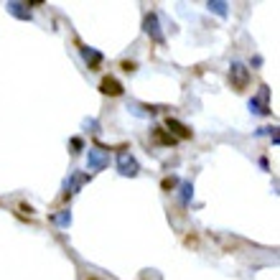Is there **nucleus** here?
Masks as SVG:
<instances>
[{
  "label": "nucleus",
  "instance_id": "1",
  "mask_svg": "<svg viewBox=\"0 0 280 280\" xmlns=\"http://www.w3.org/2000/svg\"><path fill=\"white\" fill-rule=\"evenodd\" d=\"M117 171H120L123 176H130V178H133V176H138V171H140L138 161H135L130 153L123 150V153H117Z\"/></svg>",
  "mask_w": 280,
  "mask_h": 280
},
{
  "label": "nucleus",
  "instance_id": "2",
  "mask_svg": "<svg viewBox=\"0 0 280 280\" xmlns=\"http://www.w3.org/2000/svg\"><path fill=\"white\" fill-rule=\"evenodd\" d=\"M229 79H232V87L237 89V92H242L245 87H247V82H250V71L245 69L242 64H232V69H229Z\"/></svg>",
  "mask_w": 280,
  "mask_h": 280
},
{
  "label": "nucleus",
  "instance_id": "3",
  "mask_svg": "<svg viewBox=\"0 0 280 280\" xmlns=\"http://www.w3.org/2000/svg\"><path fill=\"white\" fill-rule=\"evenodd\" d=\"M143 28H145V33H148L153 41H158V44H163V41H166V36L161 33V26H158V15H155V13H148V15H145Z\"/></svg>",
  "mask_w": 280,
  "mask_h": 280
},
{
  "label": "nucleus",
  "instance_id": "4",
  "mask_svg": "<svg viewBox=\"0 0 280 280\" xmlns=\"http://www.w3.org/2000/svg\"><path fill=\"white\" fill-rule=\"evenodd\" d=\"M87 163H89V171H102L110 166V155L105 150H97V148H89V155H87Z\"/></svg>",
  "mask_w": 280,
  "mask_h": 280
},
{
  "label": "nucleus",
  "instance_id": "5",
  "mask_svg": "<svg viewBox=\"0 0 280 280\" xmlns=\"http://www.w3.org/2000/svg\"><path fill=\"white\" fill-rule=\"evenodd\" d=\"M250 110L255 115H268L270 107H268V87H260V92L250 99Z\"/></svg>",
  "mask_w": 280,
  "mask_h": 280
},
{
  "label": "nucleus",
  "instance_id": "6",
  "mask_svg": "<svg viewBox=\"0 0 280 280\" xmlns=\"http://www.w3.org/2000/svg\"><path fill=\"white\" fill-rule=\"evenodd\" d=\"M99 92L107 94V97H120V94H123V84H120L117 79H112V76H105V79L99 82Z\"/></svg>",
  "mask_w": 280,
  "mask_h": 280
},
{
  "label": "nucleus",
  "instance_id": "7",
  "mask_svg": "<svg viewBox=\"0 0 280 280\" xmlns=\"http://www.w3.org/2000/svg\"><path fill=\"white\" fill-rule=\"evenodd\" d=\"M166 125H168V130H171V135H173V138L178 140V138H191V130H189V128H186V125H184V123H178V120H173V117H168V120H166Z\"/></svg>",
  "mask_w": 280,
  "mask_h": 280
},
{
  "label": "nucleus",
  "instance_id": "8",
  "mask_svg": "<svg viewBox=\"0 0 280 280\" xmlns=\"http://www.w3.org/2000/svg\"><path fill=\"white\" fill-rule=\"evenodd\" d=\"M28 3H8V13H13L21 21H31V10H26Z\"/></svg>",
  "mask_w": 280,
  "mask_h": 280
},
{
  "label": "nucleus",
  "instance_id": "9",
  "mask_svg": "<svg viewBox=\"0 0 280 280\" xmlns=\"http://www.w3.org/2000/svg\"><path fill=\"white\" fill-rule=\"evenodd\" d=\"M87 181H89V176H87V173H71V178H67V189H69V194L79 191Z\"/></svg>",
  "mask_w": 280,
  "mask_h": 280
},
{
  "label": "nucleus",
  "instance_id": "10",
  "mask_svg": "<svg viewBox=\"0 0 280 280\" xmlns=\"http://www.w3.org/2000/svg\"><path fill=\"white\" fill-rule=\"evenodd\" d=\"M153 140H155V143H161V145H168V148H171V145H176V138H173L171 133H166L163 128H155V130H153Z\"/></svg>",
  "mask_w": 280,
  "mask_h": 280
},
{
  "label": "nucleus",
  "instance_id": "11",
  "mask_svg": "<svg viewBox=\"0 0 280 280\" xmlns=\"http://www.w3.org/2000/svg\"><path fill=\"white\" fill-rule=\"evenodd\" d=\"M82 56L87 59L89 69H97V67H99V62H102V54H99V51H94V49H82Z\"/></svg>",
  "mask_w": 280,
  "mask_h": 280
},
{
  "label": "nucleus",
  "instance_id": "12",
  "mask_svg": "<svg viewBox=\"0 0 280 280\" xmlns=\"http://www.w3.org/2000/svg\"><path fill=\"white\" fill-rule=\"evenodd\" d=\"M51 222H56L59 227H69V224H71L69 209H64V211H59V214H54V216H51Z\"/></svg>",
  "mask_w": 280,
  "mask_h": 280
},
{
  "label": "nucleus",
  "instance_id": "13",
  "mask_svg": "<svg viewBox=\"0 0 280 280\" xmlns=\"http://www.w3.org/2000/svg\"><path fill=\"white\" fill-rule=\"evenodd\" d=\"M207 8H209V10H214L216 15H222V18L227 15V3H222V0H214V3H209Z\"/></svg>",
  "mask_w": 280,
  "mask_h": 280
},
{
  "label": "nucleus",
  "instance_id": "14",
  "mask_svg": "<svg viewBox=\"0 0 280 280\" xmlns=\"http://www.w3.org/2000/svg\"><path fill=\"white\" fill-rule=\"evenodd\" d=\"M181 191H184V194H181V202H184V204H189V202H191V194H194V189H191V184L186 181V184L181 186Z\"/></svg>",
  "mask_w": 280,
  "mask_h": 280
},
{
  "label": "nucleus",
  "instance_id": "15",
  "mask_svg": "<svg viewBox=\"0 0 280 280\" xmlns=\"http://www.w3.org/2000/svg\"><path fill=\"white\" fill-rule=\"evenodd\" d=\"M176 184H178V178H173V176H168V178H163V184H161V189H163V191H171V189H173Z\"/></svg>",
  "mask_w": 280,
  "mask_h": 280
},
{
  "label": "nucleus",
  "instance_id": "16",
  "mask_svg": "<svg viewBox=\"0 0 280 280\" xmlns=\"http://www.w3.org/2000/svg\"><path fill=\"white\" fill-rule=\"evenodd\" d=\"M71 148H74V153H76V150H82V148H84L82 138H71Z\"/></svg>",
  "mask_w": 280,
  "mask_h": 280
},
{
  "label": "nucleus",
  "instance_id": "17",
  "mask_svg": "<svg viewBox=\"0 0 280 280\" xmlns=\"http://www.w3.org/2000/svg\"><path fill=\"white\" fill-rule=\"evenodd\" d=\"M123 69H125V71H135V64H133V62H123Z\"/></svg>",
  "mask_w": 280,
  "mask_h": 280
},
{
  "label": "nucleus",
  "instance_id": "18",
  "mask_svg": "<svg viewBox=\"0 0 280 280\" xmlns=\"http://www.w3.org/2000/svg\"><path fill=\"white\" fill-rule=\"evenodd\" d=\"M92 280H94V278H92Z\"/></svg>",
  "mask_w": 280,
  "mask_h": 280
}]
</instances>
